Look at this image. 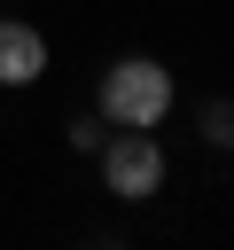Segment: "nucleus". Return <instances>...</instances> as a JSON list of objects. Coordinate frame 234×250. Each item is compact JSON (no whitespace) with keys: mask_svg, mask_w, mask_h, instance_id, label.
I'll return each mask as SVG.
<instances>
[{"mask_svg":"<svg viewBox=\"0 0 234 250\" xmlns=\"http://www.w3.org/2000/svg\"><path fill=\"white\" fill-rule=\"evenodd\" d=\"M172 102H179V86H172V62H156V55H117V62L101 70V86H94L101 125H140V133H156V125L172 117Z\"/></svg>","mask_w":234,"mask_h":250,"instance_id":"nucleus-1","label":"nucleus"},{"mask_svg":"<svg viewBox=\"0 0 234 250\" xmlns=\"http://www.w3.org/2000/svg\"><path fill=\"white\" fill-rule=\"evenodd\" d=\"M203 141L211 148H234V102H211L203 109Z\"/></svg>","mask_w":234,"mask_h":250,"instance_id":"nucleus-4","label":"nucleus"},{"mask_svg":"<svg viewBox=\"0 0 234 250\" xmlns=\"http://www.w3.org/2000/svg\"><path fill=\"white\" fill-rule=\"evenodd\" d=\"M101 133H109V125H101V109H94V117H70V148H86V156H94V148H101Z\"/></svg>","mask_w":234,"mask_h":250,"instance_id":"nucleus-5","label":"nucleus"},{"mask_svg":"<svg viewBox=\"0 0 234 250\" xmlns=\"http://www.w3.org/2000/svg\"><path fill=\"white\" fill-rule=\"evenodd\" d=\"M39 78H47V31L0 16V86H39Z\"/></svg>","mask_w":234,"mask_h":250,"instance_id":"nucleus-3","label":"nucleus"},{"mask_svg":"<svg viewBox=\"0 0 234 250\" xmlns=\"http://www.w3.org/2000/svg\"><path fill=\"white\" fill-rule=\"evenodd\" d=\"M94 164H101V188H109L117 203H148V195H164V148H156V133H140V125L101 133Z\"/></svg>","mask_w":234,"mask_h":250,"instance_id":"nucleus-2","label":"nucleus"}]
</instances>
